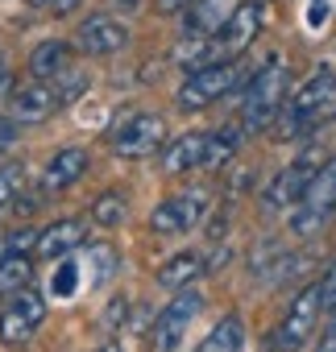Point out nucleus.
Listing matches in <instances>:
<instances>
[{
    "label": "nucleus",
    "instance_id": "0eeeda50",
    "mask_svg": "<svg viewBox=\"0 0 336 352\" xmlns=\"http://www.w3.org/2000/svg\"><path fill=\"white\" fill-rule=\"evenodd\" d=\"M42 323H46V298L34 286H21V290L5 294V307H0V344L21 348L38 336Z\"/></svg>",
    "mask_w": 336,
    "mask_h": 352
},
{
    "label": "nucleus",
    "instance_id": "1a4fd4ad",
    "mask_svg": "<svg viewBox=\"0 0 336 352\" xmlns=\"http://www.w3.org/2000/svg\"><path fill=\"white\" fill-rule=\"evenodd\" d=\"M319 315H324V311H319V286L311 282V286H303V290L291 298L282 323H278L274 336H270V352H299V348L311 340Z\"/></svg>",
    "mask_w": 336,
    "mask_h": 352
},
{
    "label": "nucleus",
    "instance_id": "72a5a7b5",
    "mask_svg": "<svg viewBox=\"0 0 336 352\" xmlns=\"http://www.w3.org/2000/svg\"><path fill=\"white\" fill-rule=\"evenodd\" d=\"M96 352H125V348H120V344H116V340H104V344H100V348H96Z\"/></svg>",
    "mask_w": 336,
    "mask_h": 352
},
{
    "label": "nucleus",
    "instance_id": "6ab92c4d",
    "mask_svg": "<svg viewBox=\"0 0 336 352\" xmlns=\"http://www.w3.org/2000/svg\"><path fill=\"white\" fill-rule=\"evenodd\" d=\"M229 13H233V9L224 5V0H220V5H216V0H200V5L187 9V34H183V38H204V42H208V38L229 21Z\"/></svg>",
    "mask_w": 336,
    "mask_h": 352
},
{
    "label": "nucleus",
    "instance_id": "5701e85b",
    "mask_svg": "<svg viewBox=\"0 0 336 352\" xmlns=\"http://www.w3.org/2000/svg\"><path fill=\"white\" fill-rule=\"evenodd\" d=\"M87 261H96V278H92V282H108V278L116 274V265H120L108 245H92V249H87Z\"/></svg>",
    "mask_w": 336,
    "mask_h": 352
},
{
    "label": "nucleus",
    "instance_id": "f03ea898",
    "mask_svg": "<svg viewBox=\"0 0 336 352\" xmlns=\"http://www.w3.org/2000/svg\"><path fill=\"white\" fill-rule=\"evenodd\" d=\"M266 25V0H241L233 5L229 21L208 38L204 46V63L200 67H216V63H241V54L253 46V38Z\"/></svg>",
    "mask_w": 336,
    "mask_h": 352
},
{
    "label": "nucleus",
    "instance_id": "a878e982",
    "mask_svg": "<svg viewBox=\"0 0 336 352\" xmlns=\"http://www.w3.org/2000/svg\"><path fill=\"white\" fill-rule=\"evenodd\" d=\"M75 274H79V265L75 261H63L59 274H54V294H71L75 290Z\"/></svg>",
    "mask_w": 336,
    "mask_h": 352
},
{
    "label": "nucleus",
    "instance_id": "dca6fc26",
    "mask_svg": "<svg viewBox=\"0 0 336 352\" xmlns=\"http://www.w3.org/2000/svg\"><path fill=\"white\" fill-rule=\"evenodd\" d=\"M204 157H208V133H183L175 141H166L162 149L166 174H196L204 170Z\"/></svg>",
    "mask_w": 336,
    "mask_h": 352
},
{
    "label": "nucleus",
    "instance_id": "7c9ffc66",
    "mask_svg": "<svg viewBox=\"0 0 336 352\" xmlns=\"http://www.w3.org/2000/svg\"><path fill=\"white\" fill-rule=\"evenodd\" d=\"M125 307H129L125 298H112V311H108V327H116V323L125 319Z\"/></svg>",
    "mask_w": 336,
    "mask_h": 352
},
{
    "label": "nucleus",
    "instance_id": "39448f33",
    "mask_svg": "<svg viewBox=\"0 0 336 352\" xmlns=\"http://www.w3.org/2000/svg\"><path fill=\"white\" fill-rule=\"evenodd\" d=\"M332 216H336V157L315 166L311 183L303 187V195L295 204L291 228H295V236H315L319 228H328Z\"/></svg>",
    "mask_w": 336,
    "mask_h": 352
},
{
    "label": "nucleus",
    "instance_id": "a211bd4d",
    "mask_svg": "<svg viewBox=\"0 0 336 352\" xmlns=\"http://www.w3.org/2000/svg\"><path fill=\"white\" fill-rule=\"evenodd\" d=\"M200 274H204V257H200V253H175L171 261L158 270V286L179 294V290H187Z\"/></svg>",
    "mask_w": 336,
    "mask_h": 352
},
{
    "label": "nucleus",
    "instance_id": "f3484780",
    "mask_svg": "<svg viewBox=\"0 0 336 352\" xmlns=\"http://www.w3.org/2000/svg\"><path fill=\"white\" fill-rule=\"evenodd\" d=\"M67 67H71V42H63V38H46L30 54V75L38 83H54Z\"/></svg>",
    "mask_w": 336,
    "mask_h": 352
},
{
    "label": "nucleus",
    "instance_id": "393cba45",
    "mask_svg": "<svg viewBox=\"0 0 336 352\" xmlns=\"http://www.w3.org/2000/svg\"><path fill=\"white\" fill-rule=\"evenodd\" d=\"M315 286H319V311H336V261L328 265V274Z\"/></svg>",
    "mask_w": 336,
    "mask_h": 352
},
{
    "label": "nucleus",
    "instance_id": "4468645a",
    "mask_svg": "<svg viewBox=\"0 0 336 352\" xmlns=\"http://www.w3.org/2000/svg\"><path fill=\"white\" fill-rule=\"evenodd\" d=\"M315 166H319L315 157H299V162H291L286 170H278L274 183L266 187V208H291V204H299V195H303V187L311 183Z\"/></svg>",
    "mask_w": 336,
    "mask_h": 352
},
{
    "label": "nucleus",
    "instance_id": "412c9836",
    "mask_svg": "<svg viewBox=\"0 0 336 352\" xmlns=\"http://www.w3.org/2000/svg\"><path fill=\"white\" fill-rule=\"evenodd\" d=\"M125 216H129V199H125L120 191H104V195H96V204H92V220H96L100 228H116V224H125Z\"/></svg>",
    "mask_w": 336,
    "mask_h": 352
},
{
    "label": "nucleus",
    "instance_id": "2eb2a0df",
    "mask_svg": "<svg viewBox=\"0 0 336 352\" xmlns=\"http://www.w3.org/2000/svg\"><path fill=\"white\" fill-rule=\"evenodd\" d=\"M87 166H92V153H87L83 145H67V149H59V153L46 162L42 187H46V191H67V187H75L83 174H87Z\"/></svg>",
    "mask_w": 336,
    "mask_h": 352
},
{
    "label": "nucleus",
    "instance_id": "4be33fe9",
    "mask_svg": "<svg viewBox=\"0 0 336 352\" xmlns=\"http://www.w3.org/2000/svg\"><path fill=\"white\" fill-rule=\"evenodd\" d=\"M30 278H34V261L30 257H0V290L5 294L30 286Z\"/></svg>",
    "mask_w": 336,
    "mask_h": 352
},
{
    "label": "nucleus",
    "instance_id": "ddd939ff",
    "mask_svg": "<svg viewBox=\"0 0 336 352\" xmlns=\"http://www.w3.org/2000/svg\"><path fill=\"white\" fill-rule=\"evenodd\" d=\"M83 241H87V224L75 220V216H67V220H54V224H46L38 232L34 253L46 257V261H67L75 249H83Z\"/></svg>",
    "mask_w": 336,
    "mask_h": 352
},
{
    "label": "nucleus",
    "instance_id": "9b49d317",
    "mask_svg": "<svg viewBox=\"0 0 336 352\" xmlns=\"http://www.w3.org/2000/svg\"><path fill=\"white\" fill-rule=\"evenodd\" d=\"M208 212V191H183V195H171L166 204L154 208L149 216V232L158 236H179L187 228H196Z\"/></svg>",
    "mask_w": 336,
    "mask_h": 352
},
{
    "label": "nucleus",
    "instance_id": "473e14b6",
    "mask_svg": "<svg viewBox=\"0 0 336 352\" xmlns=\"http://www.w3.org/2000/svg\"><path fill=\"white\" fill-rule=\"evenodd\" d=\"M328 17V5H324V0H311V21H324Z\"/></svg>",
    "mask_w": 336,
    "mask_h": 352
},
{
    "label": "nucleus",
    "instance_id": "6e6552de",
    "mask_svg": "<svg viewBox=\"0 0 336 352\" xmlns=\"http://www.w3.org/2000/svg\"><path fill=\"white\" fill-rule=\"evenodd\" d=\"M200 307H204V298H200V290H179L171 302H166L158 315H154V327H149V340H145V348L149 352H175L183 340H187V327H191V319L200 315Z\"/></svg>",
    "mask_w": 336,
    "mask_h": 352
},
{
    "label": "nucleus",
    "instance_id": "7ed1b4c3",
    "mask_svg": "<svg viewBox=\"0 0 336 352\" xmlns=\"http://www.w3.org/2000/svg\"><path fill=\"white\" fill-rule=\"evenodd\" d=\"M332 116H336V75H332V71L311 75V79L295 91V100H286L282 112H278V120H282V129H286L291 137H303V133L319 129V124L332 120Z\"/></svg>",
    "mask_w": 336,
    "mask_h": 352
},
{
    "label": "nucleus",
    "instance_id": "f8f14e48",
    "mask_svg": "<svg viewBox=\"0 0 336 352\" xmlns=\"http://www.w3.org/2000/svg\"><path fill=\"white\" fill-rule=\"evenodd\" d=\"M9 108H13V112H9V120H13V124H42V120H50V116L59 112V91H54L50 83L30 79V83L13 87Z\"/></svg>",
    "mask_w": 336,
    "mask_h": 352
},
{
    "label": "nucleus",
    "instance_id": "c85d7f7f",
    "mask_svg": "<svg viewBox=\"0 0 336 352\" xmlns=\"http://www.w3.org/2000/svg\"><path fill=\"white\" fill-rule=\"evenodd\" d=\"M13 91V67L5 58V50H0V96H9Z\"/></svg>",
    "mask_w": 336,
    "mask_h": 352
},
{
    "label": "nucleus",
    "instance_id": "20e7f679",
    "mask_svg": "<svg viewBox=\"0 0 336 352\" xmlns=\"http://www.w3.org/2000/svg\"><path fill=\"white\" fill-rule=\"evenodd\" d=\"M245 75H249L245 63L196 67V71H187V79H183V87H179V96H175V104H179V112H204L208 104L233 96V91L245 83Z\"/></svg>",
    "mask_w": 336,
    "mask_h": 352
},
{
    "label": "nucleus",
    "instance_id": "2f4dec72",
    "mask_svg": "<svg viewBox=\"0 0 336 352\" xmlns=\"http://www.w3.org/2000/svg\"><path fill=\"white\" fill-rule=\"evenodd\" d=\"M315 352H336V323L319 336V348H315Z\"/></svg>",
    "mask_w": 336,
    "mask_h": 352
},
{
    "label": "nucleus",
    "instance_id": "423d86ee",
    "mask_svg": "<svg viewBox=\"0 0 336 352\" xmlns=\"http://www.w3.org/2000/svg\"><path fill=\"white\" fill-rule=\"evenodd\" d=\"M166 120L158 112H125L108 129V149L116 157H154L166 149Z\"/></svg>",
    "mask_w": 336,
    "mask_h": 352
},
{
    "label": "nucleus",
    "instance_id": "c756f323",
    "mask_svg": "<svg viewBox=\"0 0 336 352\" xmlns=\"http://www.w3.org/2000/svg\"><path fill=\"white\" fill-rule=\"evenodd\" d=\"M191 5H200V0H158L162 13H179V9H191Z\"/></svg>",
    "mask_w": 336,
    "mask_h": 352
},
{
    "label": "nucleus",
    "instance_id": "cd10ccee",
    "mask_svg": "<svg viewBox=\"0 0 336 352\" xmlns=\"http://www.w3.org/2000/svg\"><path fill=\"white\" fill-rule=\"evenodd\" d=\"M34 9H42V13H54V17H67L71 9H79V0H30Z\"/></svg>",
    "mask_w": 336,
    "mask_h": 352
},
{
    "label": "nucleus",
    "instance_id": "aec40b11",
    "mask_svg": "<svg viewBox=\"0 0 336 352\" xmlns=\"http://www.w3.org/2000/svg\"><path fill=\"white\" fill-rule=\"evenodd\" d=\"M196 352H245V323H241V315H224Z\"/></svg>",
    "mask_w": 336,
    "mask_h": 352
},
{
    "label": "nucleus",
    "instance_id": "bb28decb",
    "mask_svg": "<svg viewBox=\"0 0 336 352\" xmlns=\"http://www.w3.org/2000/svg\"><path fill=\"white\" fill-rule=\"evenodd\" d=\"M17 137H21V124H13L9 116H0V157L17 145Z\"/></svg>",
    "mask_w": 336,
    "mask_h": 352
},
{
    "label": "nucleus",
    "instance_id": "b1692460",
    "mask_svg": "<svg viewBox=\"0 0 336 352\" xmlns=\"http://www.w3.org/2000/svg\"><path fill=\"white\" fill-rule=\"evenodd\" d=\"M21 187V166H0V208H9Z\"/></svg>",
    "mask_w": 336,
    "mask_h": 352
},
{
    "label": "nucleus",
    "instance_id": "9d476101",
    "mask_svg": "<svg viewBox=\"0 0 336 352\" xmlns=\"http://www.w3.org/2000/svg\"><path fill=\"white\" fill-rule=\"evenodd\" d=\"M129 25L120 17H108V13H92L79 30H75V50L87 54V58H108V54H120L129 46Z\"/></svg>",
    "mask_w": 336,
    "mask_h": 352
},
{
    "label": "nucleus",
    "instance_id": "f257e3e1",
    "mask_svg": "<svg viewBox=\"0 0 336 352\" xmlns=\"http://www.w3.org/2000/svg\"><path fill=\"white\" fill-rule=\"evenodd\" d=\"M286 87H291V67H286V58L270 54L249 79V91H245V104H241V124L249 133L270 129L278 120L282 104H286Z\"/></svg>",
    "mask_w": 336,
    "mask_h": 352
}]
</instances>
